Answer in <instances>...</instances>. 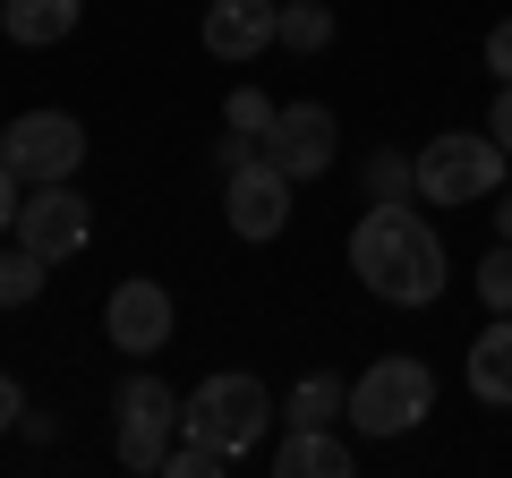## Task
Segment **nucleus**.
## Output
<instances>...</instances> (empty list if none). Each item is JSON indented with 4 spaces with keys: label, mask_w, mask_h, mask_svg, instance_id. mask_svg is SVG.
Here are the masks:
<instances>
[{
    "label": "nucleus",
    "mask_w": 512,
    "mask_h": 478,
    "mask_svg": "<svg viewBox=\"0 0 512 478\" xmlns=\"http://www.w3.org/2000/svg\"><path fill=\"white\" fill-rule=\"evenodd\" d=\"M18 239L35 248V257H86V239H94V205L77 197L69 180H52V188H35V197L18 205Z\"/></svg>",
    "instance_id": "10"
},
{
    "label": "nucleus",
    "mask_w": 512,
    "mask_h": 478,
    "mask_svg": "<svg viewBox=\"0 0 512 478\" xmlns=\"http://www.w3.org/2000/svg\"><path fill=\"white\" fill-rule=\"evenodd\" d=\"M265 427H274V393L256 385V376H239V368H231V376H205L197 393H180V436L214 444L222 461L256 453Z\"/></svg>",
    "instance_id": "2"
},
{
    "label": "nucleus",
    "mask_w": 512,
    "mask_h": 478,
    "mask_svg": "<svg viewBox=\"0 0 512 478\" xmlns=\"http://www.w3.org/2000/svg\"><path fill=\"white\" fill-rule=\"evenodd\" d=\"M43 282H52V257H35V248H0V308H35Z\"/></svg>",
    "instance_id": "17"
},
{
    "label": "nucleus",
    "mask_w": 512,
    "mask_h": 478,
    "mask_svg": "<svg viewBox=\"0 0 512 478\" xmlns=\"http://www.w3.org/2000/svg\"><path fill=\"white\" fill-rule=\"evenodd\" d=\"M9 427H26V393H18V376H0V436Z\"/></svg>",
    "instance_id": "23"
},
{
    "label": "nucleus",
    "mask_w": 512,
    "mask_h": 478,
    "mask_svg": "<svg viewBox=\"0 0 512 478\" xmlns=\"http://www.w3.org/2000/svg\"><path fill=\"white\" fill-rule=\"evenodd\" d=\"M410 197H419V154L376 146L367 154V205H410Z\"/></svg>",
    "instance_id": "16"
},
{
    "label": "nucleus",
    "mask_w": 512,
    "mask_h": 478,
    "mask_svg": "<svg viewBox=\"0 0 512 478\" xmlns=\"http://www.w3.org/2000/svg\"><path fill=\"white\" fill-rule=\"evenodd\" d=\"M0 163L18 171L26 188L77 180V163H86V129H77L69 111H18V120L0 129Z\"/></svg>",
    "instance_id": "6"
},
{
    "label": "nucleus",
    "mask_w": 512,
    "mask_h": 478,
    "mask_svg": "<svg viewBox=\"0 0 512 478\" xmlns=\"http://www.w3.org/2000/svg\"><path fill=\"white\" fill-rule=\"evenodd\" d=\"M111 410H120V436H111L120 470H154V478H163V453L180 444V393H171L154 368H137Z\"/></svg>",
    "instance_id": "5"
},
{
    "label": "nucleus",
    "mask_w": 512,
    "mask_h": 478,
    "mask_svg": "<svg viewBox=\"0 0 512 478\" xmlns=\"http://www.w3.org/2000/svg\"><path fill=\"white\" fill-rule=\"evenodd\" d=\"M77 18H86V0H0V35L18 43V52H52V43H69Z\"/></svg>",
    "instance_id": "12"
},
{
    "label": "nucleus",
    "mask_w": 512,
    "mask_h": 478,
    "mask_svg": "<svg viewBox=\"0 0 512 478\" xmlns=\"http://www.w3.org/2000/svg\"><path fill=\"white\" fill-rule=\"evenodd\" d=\"M171 325H180V308H171V291L154 274H128L120 291H111V308H103L111 350H128V359H154V350L171 342Z\"/></svg>",
    "instance_id": "9"
},
{
    "label": "nucleus",
    "mask_w": 512,
    "mask_h": 478,
    "mask_svg": "<svg viewBox=\"0 0 512 478\" xmlns=\"http://www.w3.org/2000/svg\"><path fill=\"white\" fill-rule=\"evenodd\" d=\"M350 274L384 308H436L444 299V239L419 222V205H367L350 231Z\"/></svg>",
    "instance_id": "1"
},
{
    "label": "nucleus",
    "mask_w": 512,
    "mask_h": 478,
    "mask_svg": "<svg viewBox=\"0 0 512 478\" xmlns=\"http://www.w3.org/2000/svg\"><path fill=\"white\" fill-rule=\"evenodd\" d=\"M470 393L512 410V316H487V333L470 342Z\"/></svg>",
    "instance_id": "14"
},
{
    "label": "nucleus",
    "mask_w": 512,
    "mask_h": 478,
    "mask_svg": "<svg viewBox=\"0 0 512 478\" xmlns=\"http://www.w3.org/2000/svg\"><path fill=\"white\" fill-rule=\"evenodd\" d=\"M487 137L512 154V86H495V103H487Z\"/></svg>",
    "instance_id": "22"
},
{
    "label": "nucleus",
    "mask_w": 512,
    "mask_h": 478,
    "mask_svg": "<svg viewBox=\"0 0 512 478\" xmlns=\"http://www.w3.org/2000/svg\"><path fill=\"white\" fill-rule=\"evenodd\" d=\"M478 299H487V316H512V239H495L478 257Z\"/></svg>",
    "instance_id": "20"
},
{
    "label": "nucleus",
    "mask_w": 512,
    "mask_h": 478,
    "mask_svg": "<svg viewBox=\"0 0 512 478\" xmlns=\"http://www.w3.org/2000/svg\"><path fill=\"white\" fill-rule=\"evenodd\" d=\"M325 43H333L325 0H282V52H325Z\"/></svg>",
    "instance_id": "18"
},
{
    "label": "nucleus",
    "mask_w": 512,
    "mask_h": 478,
    "mask_svg": "<svg viewBox=\"0 0 512 478\" xmlns=\"http://www.w3.org/2000/svg\"><path fill=\"white\" fill-rule=\"evenodd\" d=\"M18 188H26V180H18V171H9V163H0V231H9V222H18V205H26Z\"/></svg>",
    "instance_id": "24"
},
{
    "label": "nucleus",
    "mask_w": 512,
    "mask_h": 478,
    "mask_svg": "<svg viewBox=\"0 0 512 478\" xmlns=\"http://www.w3.org/2000/svg\"><path fill=\"white\" fill-rule=\"evenodd\" d=\"M274 470L282 478H350V470H359V453H350L333 427H291L282 453H274Z\"/></svg>",
    "instance_id": "13"
},
{
    "label": "nucleus",
    "mask_w": 512,
    "mask_h": 478,
    "mask_svg": "<svg viewBox=\"0 0 512 478\" xmlns=\"http://www.w3.org/2000/svg\"><path fill=\"white\" fill-rule=\"evenodd\" d=\"M487 77H495V86H512V18L487 35Z\"/></svg>",
    "instance_id": "21"
},
{
    "label": "nucleus",
    "mask_w": 512,
    "mask_h": 478,
    "mask_svg": "<svg viewBox=\"0 0 512 478\" xmlns=\"http://www.w3.org/2000/svg\"><path fill=\"white\" fill-rule=\"evenodd\" d=\"M205 52L214 60H256L282 43V0H205Z\"/></svg>",
    "instance_id": "11"
},
{
    "label": "nucleus",
    "mask_w": 512,
    "mask_h": 478,
    "mask_svg": "<svg viewBox=\"0 0 512 478\" xmlns=\"http://www.w3.org/2000/svg\"><path fill=\"white\" fill-rule=\"evenodd\" d=\"M504 163L512 154L487 129H444L419 146V197L427 205H487V197H504Z\"/></svg>",
    "instance_id": "4"
},
{
    "label": "nucleus",
    "mask_w": 512,
    "mask_h": 478,
    "mask_svg": "<svg viewBox=\"0 0 512 478\" xmlns=\"http://www.w3.org/2000/svg\"><path fill=\"white\" fill-rule=\"evenodd\" d=\"M274 94H265V86H239L231 94V103H222V129H231V137H265V129H274Z\"/></svg>",
    "instance_id": "19"
},
{
    "label": "nucleus",
    "mask_w": 512,
    "mask_h": 478,
    "mask_svg": "<svg viewBox=\"0 0 512 478\" xmlns=\"http://www.w3.org/2000/svg\"><path fill=\"white\" fill-rule=\"evenodd\" d=\"M291 171L265 163V146L248 154L239 171H222V222H231L239 239H282V222H291Z\"/></svg>",
    "instance_id": "7"
},
{
    "label": "nucleus",
    "mask_w": 512,
    "mask_h": 478,
    "mask_svg": "<svg viewBox=\"0 0 512 478\" xmlns=\"http://www.w3.org/2000/svg\"><path fill=\"white\" fill-rule=\"evenodd\" d=\"M256 146H265V163L291 171V180H325L333 154H342V120H333L325 103H282L274 129L256 137Z\"/></svg>",
    "instance_id": "8"
},
{
    "label": "nucleus",
    "mask_w": 512,
    "mask_h": 478,
    "mask_svg": "<svg viewBox=\"0 0 512 478\" xmlns=\"http://www.w3.org/2000/svg\"><path fill=\"white\" fill-rule=\"evenodd\" d=\"M495 239H512V188L495 197Z\"/></svg>",
    "instance_id": "25"
},
{
    "label": "nucleus",
    "mask_w": 512,
    "mask_h": 478,
    "mask_svg": "<svg viewBox=\"0 0 512 478\" xmlns=\"http://www.w3.org/2000/svg\"><path fill=\"white\" fill-rule=\"evenodd\" d=\"M427 419H436V368L410 359V350H384L376 368L350 385V427L359 436H410Z\"/></svg>",
    "instance_id": "3"
},
{
    "label": "nucleus",
    "mask_w": 512,
    "mask_h": 478,
    "mask_svg": "<svg viewBox=\"0 0 512 478\" xmlns=\"http://www.w3.org/2000/svg\"><path fill=\"white\" fill-rule=\"evenodd\" d=\"M342 419H350V385H342V376L316 368V376L291 385V427H342Z\"/></svg>",
    "instance_id": "15"
}]
</instances>
